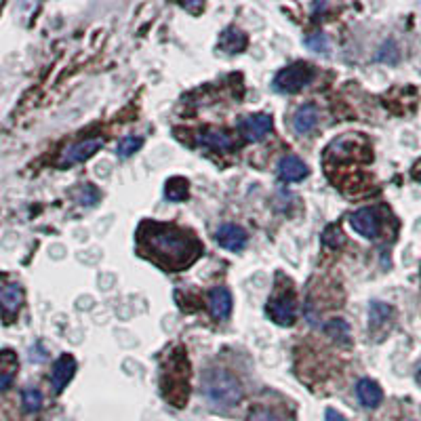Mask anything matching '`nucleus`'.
Here are the masks:
<instances>
[{
	"mask_svg": "<svg viewBox=\"0 0 421 421\" xmlns=\"http://www.w3.org/2000/svg\"><path fill=\"white\" fill-rule=\"evenodd\" d=\"M208 307L217 319H228L232 312V295L226 287H217L208 295Z\"/></svg>",
	"mask_w": 421,
	"mask_h": 421,
	"instance_id": "nucleus-13",
	"label": "nucleus"
},
{
	"mask_svg": "<svg viewBox=\"0 0 421 421\" xmlns=\"http://www.w3.org/2000/svg\"><path fill=\"white\" fill-rule=\"evenodd\" d=\"M392 305L382 303V301H373L371 307H368V321H371V331H377L382 327H386L392 321Z\"/></svg>",
	"mask_w": 421,
	"mask_h": 421,
	"instance_id": "nucleus-17",
	"label": "nucleus"
},
{
	"mask_svg": "<svg viewBox=\"0 0 421 421\" xmlns=\"http://www.w3.org/2000/svg\"><path fill=\"white\" fill-rule=\"evenodd\" d=\"M327 421H348L341 413H337L335 409H327Z\"/></svg>",
	"mask_w": 421,
	"mask_h": 421,
	"instance_id": "nucleus-27",
	"label": "nucleus"
},
{
	"mask_svg": "<svg viewBox=\"0 0 421 421\" xmlns=\"http://www.w3.org/2000/svg\"><path fill=\"white\" fill-rule=\"evenodd\" d=\"M17 375V356L11 350L0 352V392H5Z\"/></svg>",
	"mask_w": 421,
	"mask_h": 421,
	"instance_id": "nucleus-14",
	"label": "nucleus"
},
{
	"mask_svg": "<svg viewBox=\"0 0 421 421\" xmlns=\"http://www.w3.org/2000/svg\"><path fill=\"white\" fill-rule=\"evenodd\" d=\"M325 242H327V244H331V247H337V244H341V242H343V238H341V232H339L337 228H329V230L325 232Z\"/></svg>",
	"mask_w": 421,
	"mask_h": 421,
	"instance_id": "nucleus-26",
	"label": "nucleus"
},
{
	"mask_svg": "<svg viewBox=\"0 0 421 421\" xmlns=\"http://www.w3.org/2000/svg\"><path fill=\"white\" fill-rule=\"evenodd\" d=\"M21 398H24V406H26V411H30V413H36V411L42 406V394H40L36 388H26Z\"/></svg>",
	"mask_w": 421,
	"mask_h": 421,
	"instance_id": "nucleus-22",
	"label": "nucleus"
},
{
	"mask_svg": "<svg viewBox=\"0 0 421 421\" xmlns=\"http://www.w3.org/2000/svg\"><path fill=\"white\" fill-rule=\"evenodd\" d=\"M196 143L208 150H217V152H230L234 147V139L220 129H202L196 135Z\"/></svg>",
	"mask_w": 421,
	"mask_h": 421,
	"instance_id": "nucleus-9",
	"label": "nucleus"
},
{
	"mask_svg": "<svg viewBox=\"0 0 421 421\" xmlns=\"http://www.w3.org/2000/svg\"><path fill=\"white\" fill-rule=\"evenodd\" d=\"M76 198L82 202V204H93V202H97V198H99V192L93 188V186H89V183H84L78 192H76Z\"/></svg>",
	"mask_w": 421,
	"mask_h": 421,
	"instance_id": "nucleus-25",
	"label": "nucleus"
},
{
	"mask_svg": "<svg viewBox=\"0 0 421 421\" xmlns=\"http://www.w3.org/2000/svg\"><path fill=\"white\" fill-rule=\"evenodd\" d=\"M188 194H190V186H188V181H186L183 177H173V179H169L167 186H165V196H167V200H171V202L186 200Z\"/></svg>",
	"mask_w": 421,
	"mask_h": 421,
	"instance_id": "nucleus-19",
	"label": "nucleus"
},
{
	"mask_svg": "<svg viewBox=\"0 0 421 421\" xmlns=\"http://www.w3.org/2000/svg\"><path fill=\"white\" fill-rule=\"evenodd\" d=\"M217 242L226 249V251H242L247 244V232L240 226H222L215 234Z\"/></svg>",
	"mask_w": 421,
	"mask_h": 421,
	"instance_id": "nucleus-11",
	"label": "nucleus"
},
{
	"mask_svg": "<svg viewBox=\"0 0 421 421\" xmlns=\"http://www.w3.org/2000/svg\"><path fill=\"white\" fill-rule=\"evenodd\" d=\"M139 249L167 270H181L200 257V242L188 230L147 222L139 230Z\"/></svg>",
	"mask_w": 421,
	"mask_h": 421,
	"instance_id": "nucleus-1",
	"label": "nucleus"
},
{
	"mask_svg": "<svg viewBox=\"0 0 421 421\" xmlns=\"http://www.w3.org/2000/svg\"><path fill=\"white\" fill-rule=\"evenodd\" d=\"M325 331H327L335 341H339V343H350V327H348L346 321H341V319H333V321L327 323Z\"/></svg>",
	"mask_w": 421,
	"mask_h": 421,
	"instance_id": "nucleus-20",
	"label": "nucleus"
},
{
	"mask_svg": "<svg viewBox=\"0 0 421 421\" xmlns=\"http://www.w3.org/2000/svg\"><path fill=\"white\" fill-rule=\"evenodd\" d=\"M350 226L364 238H377L379 236V215L375 208H360L350 215Z\"/></svg>",
	"mask_w": 421,
	"mask_h": 421,
	"instance_id": "nucleus-7",
	"label": "nucleus"
},
{
	"mask_svg": "<svg viewBox=\"0 0 421 421\" xmlns=\"http://www.w3.org/2000/svg\"><path fill=\"white\" fill-rule=\"evenodd\" d=\"M247 46V36L242 30L238 28H228L224 34H222V40H220V48L226 51V53H240L244 51Z\"/></svg>",
	"mask_w": 421,
	"mask_h": 421,
	"instance_id": "nucleus-18",
	"label": "nucleus"
},
{
	"mask_svg": "<svg viewBox=\"0 0 421 421\" xmlns=\"http://www.w3.org/2000/svg\"><path fill=\"white\" fill-rule=\"evenodd\" d=\"M268 319L276 325L291 327L295 321V299L291 295H276L268 301Z\"/></svg>",
	"mask_w": 421,
	"mask_h": 421,
	"instance_id": "nucleus-5",
	"label": "nucleus"
},
{
	"mask_svg": "<svg viewBox=\"0 0 421 421\" xmlns=\"http://www.w3.org/2000/svg\"><path fill=\"white\" fill-rule=\"evenodd\" d=\"M103 147V139L101 137H91V139H82L78 143H72L64 150L62 154V165L64 167H70V165H80L84 161H89V158L99 152Z\"/></svg>",
	"mask_w": 421,
	"mask_h": 421,
	"instance_id": "nucleus-4",
	"label": "nucleus"
},
{
	"mask_svg": "<svg viewBox=\"0 0 421 421\" xmlns=\"http://www.w3.org/2000/svg\"><path fill=\"white\" fill-rule=\"evenodd\" d=\"M247 421H285L276 411H270V409H253L247 417Z\"/></svg>",
	"mask_w": 421,
	"mask_h": 421,
	"instance_id": "nucleus-24",
	"label": "nucleus"
},
{
	"mask_svg": "<svg viewBox=\"0 0 421 421\" xmlns=\"http://www.w3.org/2000/svg\"><path fill=\"white\" fill-rule=\"evenodd\" d=\"M24 303V289L19 285H7L0 287V305L9 314H15Z\"/></svg>",
	"mask_w": 421,
	"mask_h": 421,
	"instance_id": "nucleus-16",
	"label": "nucleus"
},
{
	"mask_svg": "<svg viewBox=\"0 0 421 421\" xmlns=\"http://www.w3.org/2000/svg\"><path fill=\"white\" fill-rule=\"evenodd\" d=\"M141 145H143V137L129 135V137L120 139V143H118L116 152H118V156H120V158H129V156H133L135 152H139V147H141Z\"/></svg>",
	"mask_w": 421,
	"mask_h": 421,
	"instance_id": "nucleus-21",
	"label": "nucleus"
},
{
	"mask_svg": "<svg viewBox=\"0 0 421 421\" xmlns=\"http://www.w3.org/2000/svg\"><path fill=\"white\" fill-rule=\"evenodd\" d=\"M305 46L310 51H316V53H325L329 48V40H327V34L323 32H312L307 38H305Z\"/></svg>",
	"mask_w": 421,
	"mask_h": 421,
	"instance_id": "nucleus-23",
	"label": "nucleus"
},
{
	"mask_svg": "<svg viewBox=\"0 0 421 421\" xmlns=\"http://www.w3.org/2000/svg\"><path fill=\"white\" fill-rule=\"evenodd\" d=\"M200 392L206 404L215 411H228L242 398L240 382L226 368H206L200 379Z\"/></svg>",
	"mask_w": 421,
	"mask_h": 421,
	"instance_id": "nucleus-2",
	"label": "nucleus"
},
{
	"mask_svg": "<svg viewBox=\"0 0 421 421\" xmlns=\"http://www.w3.org/2000/svg\"><path fill=\"white\" fill-rule=\"evenodd\" d=\"M74 373H76V360L70 354H64L62 358H57L55 364H53V371H51L53 390L60 394L70 384V379L74 377Z\"/></svg>",
	"mask_w": 421,
	"mask_h": 421,
	"instance_id": "nucleus-8",
	"label": "nucleus"
},
{
	"mask_svg": "<svg viewBox=\"0 0 421 421\" xmlns=\"http://www.w3.org/2000/svg\"><path fill=\"white\" fill-rule=\"evenodd\" d=\"M310 173L307 165L297 156H285L278 163V177L283 181H301Z\"/></svg>",
	"mask_w": 421,
	"mask_h": 421,
	"instance_id": "nucleus-10",
	"label": "nucleus"
},
{
	"mask_svg": "<svg viewBox=\"0 0 421 421\" xmlns=\"http://www.w3.org/2000/svg\"><path fill=\"white\" fill-rule=\"evenodd\" d=\"M356 396H358L360 404L366 406V409L379 406V404H382V398H384L382 388H379L375 382H371V379H360V382H358V386H356Z\"/></svg>",
	"mask_w": 421,
	"mask_h": 421,
	"instance_id": "nucleus-12",
	"label": "nucleus"
},
{
	"mask_svg": "<svg viewBox=\"0 0 421 421\" xmlns=\"http://www.w3.org/2000/svg\"><path fill=\"white\" fill-rule=\"evenodd\" d=\"M272 127L274 123H272V116L268 114H253L238 123V131L247 141H261L272 131Z\"/></svg>",
	"mask_w": 421,
	"mask_h": 421,
	"instance_id": "nucleus-6",
	"label": "nucleus"
},
{
	"mask_svg": "<svg viewBox=\"0 0 421 421\" xmlns=\"http://www.w3.org/2000/svg\"><path fill=\"white\" fill-rule=\"evenodd\" d=\"M319 123V108L314 103H303L293 116V129L297 133H307Z\"/></svg>",
	"mask_w": 421,
	"mask_h": 421,
	"instance_id": "nucleus-15",
	"label": "nucleus"
},
{
	"mask_svg": "<svg viewBox=\"0 0 421 421\" xmlns=\"http://www.w3.org/2000/svg\"><path fill=\"white\" fill-rule=\"evenodd\" d=\"M312 78H314L312 68H307L305 64H293V66H287L285 70H280L274 76L272 84L278 93H297L305 84H310Z\"/></svg>",
	"mask_w": 421,
	"mask_h": 421,
	"instance_id": "nucleus-3",
	"label": "nucleus"
}]
</instances>
